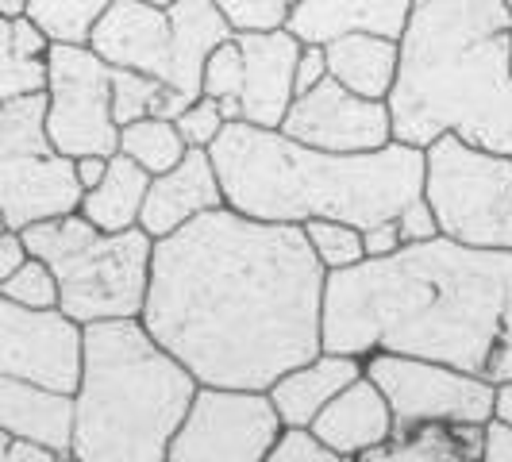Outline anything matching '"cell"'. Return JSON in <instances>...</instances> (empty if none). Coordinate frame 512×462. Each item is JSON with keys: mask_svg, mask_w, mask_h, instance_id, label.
<instances>
[{"mask_svg": "<svg viewBox=\"0 0 512 462\" xmlns=\"http://www.w3.org/2000/svg\"><path fill=\"white\" fill-rule=\"evenodd\" d=\"M185 139L178 135L174 120H158V116H143L135 124L120 128V154H128L135 166H143L147 174H166L185 158Z\"/></svg>", "mask_w": 512, "mask_h": 462, "instance_id": "cell-26", "label": "cell"}, {"mask_svg": "<svg viewBox=\"0 0 512 462\" xmlns=\"http://www.w3.org/2000/svg\"><path fill=\"white\" fill-rule=\"evenodd\" d=\"M147 4H162V8H170V4H174V0H147Z\"/></svg>", "mask_w": 512, "mask_h": 462, "instance_id": "cell-45", "label": "cell"}, {"mask_svg": "<svg viewBox=\"0 0 512 462\" xmlns=\"http://www.w3.org/2000/svg\"><path fill=\"white\" fill-rule=\"evenodd\" d=\"M12 39H16L20 54H27V58H47V54H51V39L31 24L24 12H16V16H12Z\"/></svg>", "mask_w": 512, "mask_h": 462, "instance_id": "cell-39", "label": "cell"}, {"mask_svg": "<svg viewBox=\"0 0 512 462\" xmlns=\"http://www.w3.org/2000/svg\"><path fill=\"white\" fill-rule=\"evenodd\" d=\"M208 154L224 205L270 224L343 220L370 228L397 220L424 189V151L397 139L378 151L332 154L305 147L278 128L231 120Z\"/></svg>", "mask_w": 512, "mask_h": 462, "instance_id": "cell-4", "label": "cell"}, {"mask_svg": "<svg viewBox=\"0 0 512 462\" xmlns=\"http://www.w3.org/2000/svg\"><path fill=\"white\" fill-rule=\"evenodd\" d=\"M58 462H77V459H70V455H62V459H58Z\"/></svg>", "mask_w": 512, "mask_h": 462, "instance_id": "cell-46", "label": "cell"}, {"mask_svg": "<svg viewBox=\"0 0 512 462\" xmlns=\"http://www.w3.org/2000/svg\"><path fill=\"white\" fill-rule=\"evenodd\" d=\"M24 12V0H0V16H16Z\"/></svg>", "mask_w": 512, "mask_h": 462, "instance_id": "cell-44", "label": "cell"}, {"mask_svg": "<svg viewBox=\"0 0 512 462\" xmlns=\"http://www.w3.org/2000/svg\"><path fill=\"white\" fill-rule=\"evenodd\" d=\"M224 112H220V104L212 101V97H197L193 104H185L178 112V120H174V128L178 135L185 139V147H201L208 151L216 139H220V131H224Z\"/></svg>", "mask_w": 512, "mask_h": 462, "instance_id": "cell-33", "label": "cell"}, {"mask_svg": "<svg viewBox=\"0 0 512 462\" xmlns=\"http://www.w3.org/2000/svg\"><path fill=\"white\" fill-rule=\"evenodd\" d=\"M47 139L58 154L120 151V124L112 120V66L89 47L51 43L47 54Z\"/></svg>", "mask_w": 512, "mask_h": 462, "instance_id": "cell-9", "label": "cell"}, {"mask_svg": "<svg viewBox=\"0 0 512 462\" xmlns=\"http://www.w3.org/2000/svg\"><path fill=\"white\" fill-rule=\"evenodd\" d=\"M328 74L359 93L366 101H385L389 89H393V77H397V62H401V47L397 39H385V35H343L332 39L328 47Z\"/></svg>", "mask_w": 512, "mask_h": 462, "instance_id": "cell-22", "label": "cell"}, {"mask_svg": "<svg viewBox=\"0 0 512 462\" xmlns=\"http://www.w3.org/2000/svg\"><path fill=\"white\" fill-rule=\"evenodd\" d=\"M54 151L47 139V93L0 101V158Z\"/></svg>", "mask_w": 512, "mask_h": 462, "instance_id": "cell-27", "label": "cell"}, {"mask_svg": "<svg viewBox=\"0 0 512 462\" xmlns=\"http://www.w3.org/2000/svg\"><path fill=\"white\" fill-rule=\"evenodd\" d=\"M170 24H174V43H170V74L166 85L185 97L197 101L201 97V70L205 58L235 31L224 20V12L216 8V0H174L170 4Z\"/></svg>", "mask_w": 512, "mask_h": 462, "instance_id": "cell-20", "label": "cell"}, {"mask_svg": "<svg viewBox=\"0 0 512 462\" xmlns=\"http://www.w3.org/2000/svg\"><path fill=\"white\" fill-rule=\"evenodd\" d=\"M389 89L393 139L439 135L512 154V16L505 0H412Z\"/></svg>", "mask_w": 512, "mask_h": 462, "instance_id": "cell-3", "label": "cell"}, {"mask_svg": "<svg viewBox=\"0 0 512 462\" xmlns=\"http://www.w3.org/2000/svg\"><path fill=\"white\" fill-rule=\"evenodd\" d=\"M362 374L382 389L393 412V432H412L428 424L447 428H482L493 416L497 385L455 366L409 355L374 351L362 359Z\"/></svg>", "mask_w": 512, "mask_h": 462, "instance_id": "cell-8", "label": "cell"}, {"mask_svg": "<svg viewBox=\"0 0 512 462\" xmlns=\"http://www.w3.org/2000/svg\"><path fill=\"white\" fill-rule=\"evenodd\" d=\"M301 0H216V8L224 12L235 35H251V31H282Z\"/></svg>", "mask_w": 512, "mask_h": 462, "instance_id": "cell-31", "label": "cell"}, {"mask_svg": "<svg viewBox=\"0 0 512 462\" xmlns=\"http://www.w3.org/2000/svg\"><path fill=\"white\" fill-rule=\"evenodd\" d=\"M81 181L74 158L58 151L0 158V220L8 231H24L81 208Z\"/></svg>", "mask_w": 512, "mask_h": 462, "instance_id": "cell-13", "label": "cell"}, {"mask_svg": "<svg viewBox=\"0 0 512 462\" xmlns=\"http://www.w3.org/2000/svg\"><path fill=\"white\" fill-rule=\"evenodd\" d=\"M282 432L266 393L201 385L170 439L166 462H266Z\"/></svg>", "mask_w": 512, "mask_h": 462, "instance_id": "cell-10", "label": "cell"}, {"mask_svg": "<svg viewBox=\"0 0 512 462\" xmlns=\"http://www.w3.org/2000/svg\"><path fill=\"white\" fill-rule=\"evenodd\" d=\"M239 51H243V124L255 128H282L285 112L293 104V70H297V54L301 43L289 31H251V35H235Z\"/></svg>", "mask_w": 512, "mask_h": 462, "instance_id": "cell-15", "label": "cell"}, {"mask_svg": "<svg viewBox=\"0 0 512 462\" xmlns=\"http://www.w3.org/2000/svg\"><path fill=\"white\" fill-rule=\"evenodd\" d=\"M243 77H247L243 51H239V43H235V35H231V39H224V43L205 58V70H201V97H212V101H239Z\"/></svg>", "mask_w": 512, "mask_h": 462, "instance_id": "cell-30", "label": "cell"}, {"mask_svg": "<svg viewBox=\"0 0 512 462\" xmlns=\"http://www.w3.org/2000/svg\"><path fill=\"white\" fill-rule=\"evenodd\" d=\"M305 239L312 247V255L320 258V266L332 274V270H347V266H359L362 258V228L355 224H343V220H308L301 224Z\"/></svg>", "mask_w": 512, "mask_h": 462, "instance_id": "cell-29", "label": "cell"}, {"mask_svg": "<svg viewBox=\"0 0 512 462\" xmlns=\"http://www.w3.org/2000/svg\"><path fill=\"white\" fill-rule=\"evenodd\" d=\"M278 131L305 147H320L332 154H362L393 143L389 104L366 101L359 93L343 89L332 74L320 85H312L308 93L293 97Z\"/></svg>", "mask_w": 512, "mask_h": 462, "instance_id": "cell-12", "label": "cell"}, {"mask_svg": "<svg viewBox=\"0 0 512 462\" xmlns=\"http://www.w3.org/2000/svg\"><path fill=\"white\" fill-rule=\"evenodd\" d=\"M328 77V54L324 47H312V43H301V54H297V70H293V93L301 97L312 85H320Z\"/></svg>", "mask_w": 512, "mask_h": 462, "instance_id": "cell-36", "label": "cell"}, {"mask_svg": "<svg viewBox=\"0 0 512 462\" xmlns=\"http://www.w3.org/2000/svg\"><path fill=\"white\" fill-rule=\"evenodd\" d=\"M112 0H24V16L51 43L89 47L93 27L108 12Z\"/></svg>", "mask_w": 512, "mask_h": 462, "instance_id": "cell-25", "label": "cell"}, {"mask_svg": "<svg viewBox=\"0 0 512 462\" xmlns=\"http://www.w3.org/2000/svg\"><path fill=\"white\" fill-rule=\"evenodd\" d=\"M70 428H74V401L66 393H51L0 374V432L39 439L58 455H70Z\"/></svg>", "mask_w": 512, "mask_h": 462, "instance_id": "cell-21", "label": "cell"}, {"mask_svg": "<svg viewBox=\"0 0 512 462\" xmlns=\"http://www.w3.org/2000/svg\"><path fill=\"white\" fill-rule=\"evenodd\" d=\"M324 351L355 359L385 351L443 362L493 385L512 382V251L436 235L332 270Z\"/></svg>", "mask_w": 512, "mask_h": 462, "instance_id": "cell-2", "label": "cell"}, {"mask_svg": "<svg viewBox=\"0 0 512 462\" xmlns=\"http://www.w3.org/2000/svg\"><path fill=\"white\" fill-rule=\"evenodd\" d=\"M420 197L436 212L443 239L482 251H512V154L439 135L424 147Z\"/></svg>", "mask_w": 512, "mask_h": 462, "instance_id": "cell-7", "label": "cell"}, {"mask_svg": "<svg viewBox=\"0 0 512 462\" xmlns=\"http://www.w3.org/2000/svg\"><path fill=\"white\" fill-rule=\"evenodd\" d=\"M505 8H509V16H512V0H505Z\"/></svg>", "mask_w": 512, "mask_h": 462, "instance_id": "cell-47", "label": "cell"}, {"mask_svg": "<svg viewBox=\"0 0 512 462\" xmlns=\"http://www.w3.org/2000/svg\"><path fill=\"white\" fill-rule=\"evenodd\" d=\"M397 231H401V243L409 247V243H428V239H436L439 235V224H436V212L432 205L424 201V197H416L409 205L397 212Z\"/></svg>", "mask_w": 512, "mask_h": 462, "instance_id": "cell-34", "label": "cell"}, {"mask_svg": "<svg viewBox=\"0 0 512 462\" xmlns=\"http://www.w3.org/2000/svg\"><path fill=\"white\" fill-rule=\"evenodd\" d=\"M27 258V247H24V235L20 231H0V285L8 282L16 270H20V262Z\"/></svg>", "mask_w": 512, "mask_h": 462, "instance_id": "cell-40", "label": "cell"}, {"mask_svg": "<svg viewBox=\"0 0 512 462\" xmlns=\"http://www.w3.org/2000/svg\"><path fill=\"white\" fill-rule=\"evenodd\" d=\"M266 462H339V459H335L328 447H320L308 432H282L278 447L270 451Z\"/></svg>", "mask_w": 512, "mask_h": 462, "instance_id": "cell-35", "label": "cell"}, {"mask_svg": "<svg viewBox=\"0 0 512 462\" xmlns=\"http://www.w3.org/2000/svg\"><path fill=\"white\" fill-rule=\"evenodd\" d=\"M0 231H4V220H0Z\"/></svg>", "mask_w": 512, "mask_h": 462, "instance_id": "cell-48", "label": "cell"}, {"mask_svg": "<svg viewBox=\"0 0 512 462\" xmlns=\"http://www.w3.org/2000/svg\"><path fill=\"white\" fill-rule=\"evenodd\" d=\"M478 462H512V424H505L501 416H489L482 424Z\"/></svg>", "mask_w": 512, "mask_h": 462, "instance_id": "cell-37", "label": "cell"}, {"mask_svg": "<svg viewBox=\"0 0 512 462\" xmlns=\"http://www.w3.org/2000/svg\"><path fill=\"white\" fill-rule=\"evenodd\" d=\"M220 205H224V189L216 178L212 154L201 147H189L174 170L151 178L147 197H143V212H139V228L151 239H162V235L185 228L189 220H197Z\"/></svg>", "mask_w": 512, "mask_h": 462, "instance_id": "cell-16", "label": "cell"}, {"mask_svg": "<svg viewBox=\"0 0 512 462\" xmlns=\"http://www.w3.org/2000/svg\"><path fill=\"white\" fill-rule=\"evenodd\" d=\"M31 258L47 262L58 282V308L74 324L135 320L151 285L154 239L143 228L101 231L81 212L20 231Z\"/></svg>", "mask_w": 512, "mask_h": 462, "instance_id": "cell-6", "label": "cell"}, {"mask_svg": "<svg viewBox=\"0 0 512 462\" xmlns=\"http://www.w3.org/2000/svg\"><path fill=\"white\" fill-rule=\"evenodd\" d=\"M324 282L301 224L220 205L154 239L139 320L197 385L266 393L324 351Z\"/></svg>", "mask_w": 512, "mask_h": 462, "instance_id": "cell-1", "label": "cell"}, {"mask_svg": "<svg viewBox=\"0 0 512 462\" xmlns=\"http://www.w3.org/2000/svg\"><path fill=\"white\" fill-rule=\"evenodd\" d=\"M474 462H478V459H474Z\"/></svg>", "mask_w": 512, "mask_h": 462, "instance_id": "cell-49", "label": "cell"}, {"mask_svg": "<svg viewBox=\"0 0 512 462\" xmlns=\"http://www.w3.org/2000/svg\"><path fill=\"white\" fill-rule=\"evenodd\" d=\"M0 374L70 397L81 378V324L62 308H24L0 297Z\"/></svg>", "mask_w": 512, "mask_h": 462, "instance_id": "cell-11", "label": "cell"}, {"mask_svg": "<svg viewBox=\"0 0 512 462\" xmlns=\"http://www.w3.org/2000/svg\"><path fill=\"white\" fill-rule=\"evenodd\" d=\"M308 436L328 447L335 459H355L393 436V412L382 389L362 374L320 409V416L308 424Z\"/></svg>", "mask_w": 512, "mask_h": 462, "instance_id": "cell-17", "label": "cell"}, {"mask_svg": "<svg viewBox=\"0 0 512 462\" xmlns=\"http://www.w3.org/2000/svg\"><path fill=\"white\" fill-rule=\"evenodd\" d=\"M197 389V378L154 343L139 316L85 324L81 378L70 393V459L166 462Z\"/></svg>", "mask_w": 512, "mask_h": 462, "instance_id": "cell-5", "label": "cell"}, {"mask_svg": "<svg viewBox=\"0 0 512 462\" xmlns=\"http://www.w3.org/2000/svg\"><path fill=\"white\" fill-rule=\"evenodd\" d=\"M0 297H8V301H16L24 308H58V282H54L47 262L27 255L20 262V270L0 285Z\"/></svg>", "mask_w": 512, "mask_h": 462, "instance_id": "cell-32", "label": "cell"}, {"mask_svg": "<svg viewBox=\"0 0 512 462\" xmlns=\"http://www.w3.org/2000/svg\"><path fill=\"white\" fill-rule=\"evenodd\" d=\"M170 43V8L147 0H112L89 35V51L101 54L112 70H135L158 81L170 74Z\"/></svg>", "mask_w": 512, "mask_h": 462, "instance_id": "cell-14", "label": "cell"}, {"mask_svg": "<svg viewBox=\"0 0 512 462\" xmlns=\"http://www.w3.org/2000/svg\"><path fill=\"white\" fill-rule=\"evenodd\" d=\"M151 174L143 166H135L128 154H112L104 166V178L81 193V216L101 231H128L139 228V212L147 197Z\"/></svg>", "mask_w": 512, "mask_h": 462, "instance_id": "cell-23", "label": "cell"}, {"mask_svg": "<svg viewBox=\"0 0 512 462\" xmlns=\"http://www.w3.org/2000/svg\"><path fill=\"white\" fill-rule=\"evenodd\" d=\"M104 166H108L104 154H81V158H74V170H77L81 189H93V185L104 178Z\"/></svg>", "mask_w": 512, "mask_h": 462, "instance_id": "cell-42", "label": "cell"}, {"mask_svg": "<svg viewBox=\"0 0 512 462\" xmlns=\"http://www.w3.org/2000/svg\"><path fill=\"white\" fill-rule=\"evenodd\" d=\"M47 89V58H27L12 39V16H0V101Z\"/></svg>", "mask_w": 512, "mask_h": 462, "instance_id": "cell-28", "label": "cell"}, {"mask_svg": "<svg viewBox=\"0 0 512 462\" xmlns=\"http://www.w3.org/2000/svg\"><path fill=\"white\" fill-rule=\"evenodd\" d=\"M355 378H362V359L339 355V351H320L316 359L285 370L282 378L266 389V397H270L285 432H308V424L320 416V409Z\"/></svg>", "mask_w": 512, "mask_h": 462, "instance_id": "cell-19", "label": "cell"}, {"mask_svg": "<svg viewBox=\"0 0 512 462\" xmlns=\"http://www.w3.org/2000/svg\"><path fill=\"white\" fill-rule=\"evenodd\" d=\"M412 0H301L285 31L297 43L328 47L343 35H385L401 39Z\"/></svg>", "mask_w": 512, "mask_h": 462, "instance_id": "cell-18", "label": "cell"}, {"mask_svg": "<svg viewBox=\"0 0 512 462\" xmlns=\"http://www.w3.org/2000/svg\"><path fill=\"white\" fill-rule=\"evenodd\" d=\"M493 416H501L505 424H512V382L497 385V397H493Z\"/></svg>", "mask_w": 512, "mask_h": 462, "instance_id": "cell-43", "label": "cell"}, {"mask_svg": "<svg viewBox=\"0 0 512 462\" xmlns=\"http://www.w3.org/2000/svg\"><path fill=\"white\" fill-rule=\"evenodd\" d=\"M405 243H401V231L393 220H382V224H370L362 228V255L366 258H385V255H397Z\"/></svg>", "mask_w": 512, "mask_h": 462, "instance_id": "cell-38", "label": "cell"}, {"mask_svg": "<svg viewBox=\"0 0 512 462\" xmlns=\"http://www.w3.org/2000/svg\"><path fill=\"white\" fill-rule=\"evenodd\" d=\"M62 455L47 447V443H39V439H27V436H12L8 443V462H58Z\"/></svg>", "mask_w": 512, "mask_h": 462, "instance_id": "cell-41", "label": "cell"}, {"mask_svg": "<svg viewBox=\"0 0 512 462\" xmlns=\"http://www.w3.org/2000/svg\"><path fill=\"white\" fill-rule=\"evenodd\" d=\"M478 447H482V428L428 424V428H412V432H393L378 447L339 462H474Z\"/></svg>", "mask_w": 512, "mask_h": 462, "instance_id": "cell-24", "label": "cell"}]
</instances>
